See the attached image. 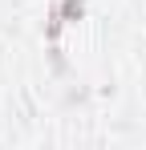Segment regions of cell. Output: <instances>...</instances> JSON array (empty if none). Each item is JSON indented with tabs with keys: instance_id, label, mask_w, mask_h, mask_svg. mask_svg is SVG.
<instances>
[{
	"instance_id": "cell-1",
	"label": "cell",
	"mask_w": 146,
	"mask_h": 150,
	"mask_svg": "<svg viewBox=\"0 0 146 150\" xmlns=\"http://www.w3.org/2000/svg\"><path fill=\"white\" fill-rule=\"evenodd\" d=\"M61 16H65V21H81V16H85V0H65V4H61Z\"/></svg>"
}]
</instances>
